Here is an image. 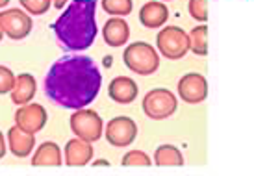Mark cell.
I'll return each instance as SVG.
<instances>
[{
    "instance_id": "obj_20",
    "label": "cell",
    "mask_w": 254,
    "mask_h": 176,
    "mask_svg": "<svg viewBox=\"0 0 254 176\" xmlns=\"http://www.w3.org/2000/svg\"><path fill=\"white\" fill-rule=\"evenodd\" d=\"M102 7L108 15L125 17L132 13V0H102Z\"/></svg>"
},
{
    "instance_id": "obj_22",
    "label": "cell",
    "mask_w": 254,
    "mask_h": 176,
    "mask_svg": "<svg viewBox=\"0 0 254 176\" xmlns=\"http://www.w3.org/2000/svg\"><path fill=\"white\" fill-rule=\"evenodd\" d=\"M123 165H127V167H132V165L147 167V165H150V158L145 152H141V150H130V152L123 156Z\"/></svg>"
},
{
    "instance_id": "obj_23",
    "label": "cell",
    "mask_w": 254,
    "mask_h": 176,
    "mask_svg": "<svg viewBox=\"0 0 254 176\" xmlns=\"http://www.w3.org/2000/svg\"><path fill=\"white\" fill-rule=\"evenodd\" d=\"M15 74L11 70L4 67V65H0V95H6V93H11L15 85Z\"/></svg>"
},
{
    "instance_id": "obj_13",
    "label": "cell",
    "mask_w": 254,
    "mask_h": 176,
    "mask_svg": "<svg viewBox=\"0 0 254 176\" xmlns=\"http://www.w3.org/2000/svg\"><path fill=\"white\" fill-rule=\"evenodd\" d=\"M93 148L89 141L84 139H71L65 145V163L71 167H84L91 162Z\"/></svg>"
},
{
    "instance_id": "obj_1",
    "label": "cell",
    "mask_w": 254,
    "mask_h": 176,
    "mask_svg": "<svg viewBox=\"0 0 254 176\" xmlns=\"http://www.w3.org/2000/svg\"><path fill=\"white\" fill-rule=\"evenodd\" d=\"M102 74L91 58L69 56L50 67L45 93L52 102L67 110H82L97 99Z\"/></svg>"
},
{
    "instance_id": "obj_9",
    "label": "cell",
    "mask_w": 254,
    "mask_h": 176,
    "mask_svg": "<svg viewBox=\"0 0 254 176\" xmlns=\"http://www.w3.org/2000/svg\"><path fill=\"white\" fill-rule=\"evenodd\" d=\"M47 110L41 104H22L17 112H15V124L28 132V134H37L39 130L45 128L47 124Z\"/></svg>"
},
{
    "instance_id": "obj_19",
    "label": "cell",
    "mask_w": 254,
    "mask_h": 176,
    "mask_svg": "<svg viewBox=\"0 0 254 176\" xmlns=\"http://www.w3.org/2000/svg\"><path fill=\"white\" fill-rule=\"evenodd\" d=\"M208 28L200 24L197 28L191 30L190 34V50H193L197 56H206L208 54Z\"/></svg>"
},
{
    "instance_id": "obj_4",
    "label": "cell",
    "mask_w": 254,
    "mask_h": 176,
    "mask_svg": "<svg viewBox=\"0 0 254 176\" xmlns=\"http://www.w3.org/2000/svg\"><path fill=\"white\" fill-rule=\"evenodd\" d=\"M177 97L169 89H163V87L148 91L143 99V112L148 119L154 120H163L171 117L177 112Z\"/></svg>"
},
{
    "instance_id": "obj_5",
    "label": "cell",
    "mask_w": 254,
    "mask_h": 176,
    "mask_svg": "<svg viewBox=\"0 0 254 176\" xmlns=\"http://www.w3.org/2000/svg\"><path fill=\"white\" fill-rule=\"evenodd\" d=\"M158 50L167 59H180L190 50V35L178 26H165L156 37Z\"/></svg>"
},
{
    "instance_id": "obj_17",
    "label": "cell",
    "mask_w": 254,
    "mask_h": 176,
    "mask_svg": "<svg viewBox=\"0 0 254 176\" xmlns=\"http://www.w3.org/2000/svg\"><path fill=\"white\" fill-rule=\"evenodd\" d=\"M32 165L34 167H58V165H62L60 147L52 141H45L32 156Z\"/></svg>"
},
{
    "instance_id": "obj_14",
    "label": "cell",
    "mask_w": 254,
    "mask_h": 176,
    "mask_svg": "<svg viewBox=\"0 0 254 176\" xmlns=\"http://www.w3.org/2000/svg\"><path fill=\"white\" fill-rule=\"evenodd\" d=\"M169 19V9L163 2H147L145 6L139 9V21L145 28L156 30V28H162L163 24L167 22Z\"/></svg>"
},
{
    "instance_id": "obj_16",
    "label": "cell",
    "mask_w": 254,
    "mask_h": 176,
    "mask_svg": "<svg viewBox=\"0 0 254 176\" xmlns=\"http://www.w3.org/2000/svg\"><path fill=\"white\" fill-rule=\"evenodd\" d=\"M36 91H37V82L36 78L28 74V72H22L17 76L15 80V85L13 89H11V100H13V104H28L30 100L36 97Z\"/></svg>"
},
{
    "instance_id": "obj_18",
    "label": "cell",
    "mask_w": 254,
    "mask_h": 176,
    "mask_svg": "<svg viewBox=\"0 0 254 176\" xmlns=\"http://www.w3.org/2000/svg\"><path fill=\"white\" fill-rule=\"evenodd\" d=\"M154 162L156 165H162V167L163 165L173 167V165H184V158L175 145H162L156 148Z\"/></svg>"
},
{
    "instance_id": "obj_10",
    "label": "cell",
    "mask_w": 254,
    "mask_h": 176,
    "mask_svg": "<svg viewBox=\"0 0 254 176\" xmlns=\"http://www.w3.org/2000/svg\"><path fill=\"white\" fill-rule=\"evenodd\" d=\"M178 95L188 104H198L208 95L206 78L198 72H188L178 80Z\"/></svg>"
},
{
    "instance_id": "obj_24",
    "label": "cell",
    "mask_w": 254,
    "mask_h": 176,
    "mask_svg": "<svg viewBox=\"0 0 254 176\" xmlns=\"http://www.w3.org/2000/svg\"><path fill=\"white\" fill-rule=\"evenodd\" d=\"M190 13L193 19L204 22L208 19V2L206 0H190Z\"/></svg>"
},
{
    "instance_id": "obj_15",
    "label": "cell",
    "mask_w": 254,
    "mask_h": 176,
    "mask_svg": "<svg viewBox=\"0 0 254 176\" xmlns=\"http://www.w3.org/2000/svg\"><path fill=\"white\" fill-rule=\"evenodd\" d=\"M102 35H104L106 45L121 47V45H127V41L130 39V26L123 17H112L104 24Z\"/></svg>"
},
{
    "instance_id": "obj_25",
    "label": "cell",
    "mask_w": 254,
    "mask_h": 176,
    "mask_svg": "<svg viewBox=\"0 0 254 176\" xmlns=\"http://www.w3.org/2000/svg\"><path fill=\"white\" fill-rule=\"evenodd\" d=\"M6 141H4V134L0 132V158H4V154H6Z\"/></svg>"
},
{
    "instance_id": "obj_2",
    "label": "cell",
    "mask_w": 254,
    "mask_h": 176,
    "mask_svg": "<svg viewBox=\"0 0 254 176\" xmlns=\"http://www.w3.org/2000/svg\"><path fill=\"white\" fill-rule=\"evenodd\" d=\"M97 0H72L52 24L60 45L69 52L89 49L97 39Z\"/></svg>"
},
{
    "instance_id": "obj_6",
    "label": "cell",
    "mask_w": 254,
    "mask_h": 176,
    "mask_svg": "<svg viewBox=\"0 0 254 176\" xmlns=\"http://www.w3.org/2000/svg\"><path fill=\"white\" fill-rule=\"evenodd\" d=\"M71 130L76 134V137L84 141H99L102 137V119L99 117V113L93 110H74L71 117Z\"/></svg>"
},
{
    "instance_id": "obj_27",
    "label": "cell",
    "mask_w": 254,
    "mask_h": 176,
    "mask_svg": "<svg viewBox=\"0 0 254 176\" xmlns=\"http://www.w3.org/2000/svg\"><path fill=\"white\" fill-rule=\"evenodd\" d=\"M95 165H99V167H104V165H110V162H108V160H99V162H95Z\"/></svg>"
},
{
    "instance_id": "obj_21",
    "label": "cell",
    "mask_w": 254,
    "mask_h": 176,
    "mask_svg": "<svg viewBox=\"0 0 254 176\" xmlns=\"http://www.w3.org/2000/svg\"><path fill=\"white\" fill-rule=\"evenodd\" d=\"M30 15H45L52 6V0H19Z\"/></svg>"
},
{
    "instance_id": "obj_11",
    "label": "cell",
    "mask_w": 254,
    "mask_h": 176,
    "mask_svg": "<svg viewBox=\"0 0 254 176\" xmlns=\"http://www.w3.org/2000/svg\"><path fill=\"white\" fill-rule=\"evenodd\" d=\"M139 87L132 78L128 76H117L113 78L108 85V95L110 99L115 100L117 104H132L137 97Z\"/></svg>"
},
{
    "instance_id": "obj_28",
    "label": "cell",
    "mask_w": 254,
    "mask_h": 176,
    "mask_svg": "<svg viewBox=\"0 0 254 176\" xmlns=\"http://www.w3.org/2000/svg\"><path fill=\"white\" fill-rule=\"evenodd\" d=\"M7 4H9V0H0V7L7 6Z\"/></svg>"
},
{
    "instance_id": "obj_3",
    "label": "cell",
    "mask_w": 254,
    "mask_h": 176,
    "mask_svg": "<svg viewBox=\"0 0 254 176\" xmlns=\"http://www.w3.org/2000/svg\"><path fill=\"white\" fill-rule=\"evenodd\" d=\"M123 59H125V65L128 69L135 72V74H141V76L154 74L158 67H160L158 52L145 41H135L132 45H128L125 49Z\"/></svg>"
},
{
    "instance_id": "obj_29",
    "label": "cell",
    "mask_w": 254,
    "mask_h": 176,
    "mask_svg": "<svg viewBox=\"0 0 254 176\" xmlns=\"http://www.w3.org/2000/svg\"><path fill=\"white\" fill-rule=\"evenodd\" d=\"M2 35H4V32H2V28H0V41H2Z\"/></svg>"
},
{
    "instance_id": "obj_8",
    "label": "cell",
    "mask_w": 254,
    "mask_h": 176,
    "mask_svg": "<svg viewBox=\"0 0 254 176\" xmlns=\"http://www.w3.org/2000/svg\"><path fill=\"white\" fill-rule=\"evenodd\" d=\"M137 135V126L130 117H115L106 124V141L117 148L132 145Z\"/></svg>"
},
{
    "instance_id": "obj_12",
    "label": "cell",
    "mask_w": 254,
    "mask_h": 176,
    "mask_svg": "<svg viewBox=\"0 0 254 176\" xmlns=\"http://www.w3.org/2000/svg\"><path fill=\"white\" fill-rule=\"evenodd\" d=\"M7 145H9V150L13 156L26 158V156L32 154V150L36 147V135L24 132L15 124L7 130Z\"/></svg>"
},
{
    "instance_id": "obj_7",
    "label": "cell",
    "mask_w": 254,
    "mask_h": 176,
    "mask_svg": "<svg viewBox=\"0 0 254 176\" xmlns=\"http://www.w3.org/2000/svg\"><path fill=\"white\" fill-rule=\"evenodd\" d=\"M0 28L9 39L19 41V39L28 37L32 32V17L24 13L22 9L11 7V9H6L0 13Z\"/></svg>"
},
{
    "instance_id": "obj_26",
    "label": "cell",
    "mask_w": 254,
    "mask_h": 176,
    "mask_svg": "<svg viewBox=\"0 0 254 176\" xmlns=\"http://www.w3.org/2000/svg\"><path fill=\"white\" fill-rule=\"evenodd\" d=\"M52 4H54V6H56L58 9H62V7H64L65 4H67V0H54V2H52Z\"/></svg>"
}]
</instances>
